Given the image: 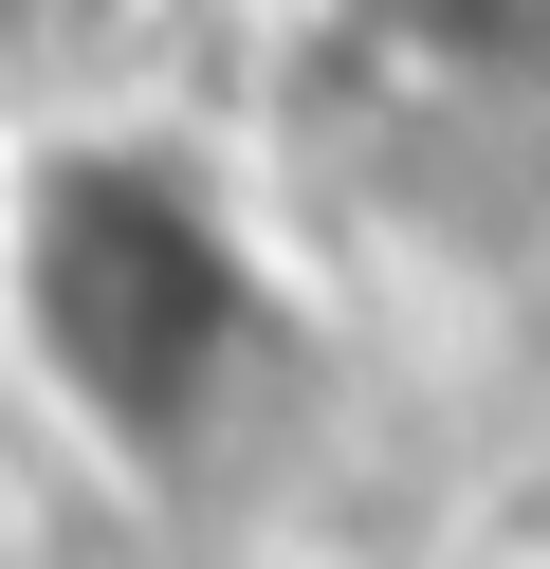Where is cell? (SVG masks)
<instances>
[{
	"instance_id": "6da1fadb",
	"label": "cell",
	"mask_w": 550,
	"mask_h": 569,
	"mask_svg": "<svg viewBox=\"0 0 550 569\" xmlns=\"http://www.w3.org/2000/svg\"><path fill=\"white\" fill-rule=\"evenodd\" d=\"M0 349H19L37 422L110 459V478L183 496L257 441L293 368V276L257 202L220 184L183 129L73 111L0 166Z\"/></svg>"
},
{
	"instance_id": "7a4b0ae2",
	"label": "cell",
	"mask_w": 550,
	"mask_h": 569,
	"mask_svg": "<svg viewBox=\"0 0 550 569\" xmlns=\"http://www.w3.org/2000/svg\"><path fill=\"white\" fill-rule=\"evenodd\" d=\"M0 569H19V532H0Z\"/></svg>"
}]
</instances>
